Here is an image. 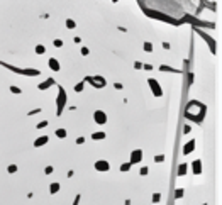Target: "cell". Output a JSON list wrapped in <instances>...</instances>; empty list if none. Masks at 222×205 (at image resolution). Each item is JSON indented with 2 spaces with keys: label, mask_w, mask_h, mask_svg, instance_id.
Returning <instances> with one entry per match:
<instances>
[{
  "label": "cell",
  "mask_w": 222,
  "mask_h": 205,
  "mask_svg": "<svg viewBox=\"0 0 222 205\" xmlns=\"http://www.w3.org/2000/svg\"><path fill=\"white\" fill-rule=\"evenodd\" d=\"M51 192L56 193V192H58V185H51Z\"/></svg>",
  "instance_id": "cell-1"
}]
</instances>
